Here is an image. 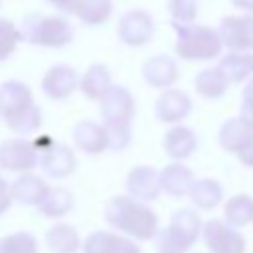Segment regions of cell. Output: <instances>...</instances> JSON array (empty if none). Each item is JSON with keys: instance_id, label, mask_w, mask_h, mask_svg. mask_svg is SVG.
Masks as SVG:
<instances>
[{"instance_id": "cell-1", "label": "cell", "mask_w": 253, "mask_h": 253, "mask_svg": "<svg viewBox=\"0 0 253 253\" xmlns=\"http://www.w3.org/2000/svg\"><path fill=\"white\" fill-rule=\"evenodd\" d=\"M105 221L117 229V233L148 241L158 233V215L142 202L132 200L130 196H115L105 204Z\"/></svg>"}, {"instance_id": "cell-2", "label": "cell", "mask_w": 253, "mask_h": 253, "mask_svg": "<svg viewBox=\"0 0 253 253\" xmlns=\"http://www.w3.org/2000/svg\"><path fill=\"white\" fill-rule=\"evenodd\" d=\"M0 119L16 134H32L42 126V109L34 103L32 89L18 79L0 85Z\"/></svg>"}, {"instance_id": "cell-3", "label": "cell", "mask_w": 253, "mask_h": 253, "mask_svg": "<svg viewBox=\"0 0 253 253\" xmlns=\"http://www.w3.org/2000/svg\"><path fill=\"white\" fill-rule=\"evenodd\" d=\"M20 42H28L40 47L59 49L65 47L73 40V28L63 16H47V14H26L18 26Z\"/></svg>"}, {"instance_id": "cell-4", "label": "cell", "mask_w": 253, "mask_h": 253, "mask_svg": "<svg viewBox=\"0 0 253 253\" xmlns=\"http://www.w3.org/2000/svg\"><path fill=\"white\" fill-rule=\"evenodd\" d=\"M176 32V55L188 61H208L221 53L217 30L204 24H172Z\"/></svg>"}, {"instance_id": "cell-5", "label": "cell", "mask_w": 253, "mask_h": 253, "mask_svg": "<svg viewBox=\"0 0 253 253\" xmlns=\"http://www.w3.org/2000/svg\"><path fill=\"white\" fill-rule=\"evenodd\" d=\"M40 166V152L34 142L24 136L6 138L0 142V168L14 174H26Z\"/></svg>"}, {"instance_id": "cell-6", "label": "cell", "mask_w": 253, "mask_h": 253, "mask_svg": "<svg viewBox=\"0 0 253 253\" xmlns=\"http://www.w3.org/2000/svg\"><path fill=\"white\" fill-rule=\"evenodd\" d=\"M99 107L103 125H130L136 113V101L123 85H111L99 99Z\"/></svg>"}, {"instance_id": "cell-7", "label": "cell", "mask_w": 253, "mask_h": 253, "mask_svg": "<svg viewBox=\"0 0 253 253\" xmlns=\"http://www.w3.org/2000/svg\"><path fill=\"white\" fill-rule=\"evenodd\" d=\"M202 239L210 253H245L247 241L239 229L223 219H210L202 227Z\"/></svg>"}, {"instance_id": "cell-8", "label": "cell", "mask_w": 253, "mask_h": 253, "mask_svg": "<svg viewBox=\"0 0 253 253\" xmlns=\"http://www.w3.org/2000/svg\"><path fill=\"white\" fill-rule=\"evenodd\" d=\"M154 34V20L146 10L132 8L126 10L117 24L119 40L128 47H142L150 42Z\"/></svg>"}, {"instance_id": "cell-9", "label": "cell", "mask_w": 253, "mask_h": 253, "mask_svg": "<svg viewBox=\"0 0 253 253\" xmlns=\"http://www.w3.org/2000/svg\"><path fill=\"white\" fill-rule=\"evenodd\" d=\"M217 36L221 45L229 51H251L253 49V14L225 16L219 22Z\"/></svg>"}, {"instance_id": "cell-10", "label": "cell", "mask_w": 253, "mask_h": 253, "mask_svg": "<svg viewBox=\"0 0 253 253\" xmlns=\"http://www.w3.org/2000/svg\"><path fill=\"white\" fill-rule=\"evenodd\" d=\"M126 192L136 202H154L162 190H160V174L152 166L140 164L134 166L126 176Z\"/></svg>"}, {"instance_id": "cell-11", "label": "cell", "mask_w": 253, "mask_h": 253, "mask_svg": "<svg viewBox=\"0 0 253 253\" xmlns=\"http://www.w3.org/2000/svg\"><path fill=\"white\" fill-rule=\"evenodd\" d=\"M79 85V75L69 65H53L42 77V91L45 97L53 101H63L71 97V93Z\"/></svg>"}, {"instance_id": "cell-12", "label": "cell", "mask_w": 253, "mask_h": 253, "mask_svg": "<svg viewBox=\"0 0 253 253\" xmlns=\"http://www.w3.org/2000/svg\"><path fill=\"white\" fill-rule=\"evenodd\" d=\"M192 111V99L186 91L182 89H164L162 95L156 99L154 113L158 121L168 123V125H178L182 123Z\"/></svg>"}, {"instance_id": "cell-13", "label": "cell", "mask_w": 253, "mask_h": 253, "mask_svg": "<svg viewBox=\"0 0 253 253\" xmlns=\"http://www.w3.org/2000/svg\"><path fill=\"white\" fill-rule=\"evenodd\" d=\"M180 77V69L170 55H152L142 63V79L154 89H170Z\"/></svg>"}, {"instance_id": "cell-14", "label": "cell", "mask_w": 253, "mask_h": 253, "mask_svg": "<svg viewBox=\"0 0 253 253\" xmlns=\"http://www.w3.org/2000/svg\"><path fill=\"white\" fill-rule=\"evenodd\" d=\"M40 166L45 176H49L53 180H63L75 172L77 158L69 146L53 142L47 150H43L40 154Z\"/></svg>"}, {"instance_id": "cell-15", "label": "cell", "mask_w": 253, "mask_h": 253, "mask_svg": "<svg viewBox=\"0 0 253 253\" xmlns=\"http://www.w3.org/2000/svg\"><path fill=\"white\" fill-rule=\"evenodd\" d=\"M83 253H142L134 239L115 231H93L81 243Z\"/></svg>"}, {"instance_id": "cell-16", "label": "cell", "mask_w": 253, "mask_h": 253, "mask_svg": "<svg viewBox=\"0 0 253 253\" xmlns=\"http://www.w3.org/2000/svg\"><path fill=\"white\" fill-rule=\"evenodd\" d=\"M162 148L166 156L172 158V162H182L194 154L198 148V136L190 126L174 125L162 138Z\"/></svg>"}, {"instance_id": "cell-17", "label": "cell", "mask_w": 253, "mask_h": 253, "mask_svg": "<svg viewBox=\"0 0 253 253\" xmlns=\"http://www.w3.org/2000/svg\"><path fill=\"white\" fill-rule=\"evenodd\" d=\"M71 138L73 144L85 152V154H101L103 150H107V140H105V126L95 123V121H79L75 123L73 130H71Z\"/></svg>"}, {"instance_id": "cell-18", "label": "cell", "mask_w": 253, "mask_h": 253, "mask_svg": "<svg viewBox=\"0 0 253 253\" xmlns=\"http://www.w3.org/2000/svg\"><path fill=\"white\" fill-rule=\"evenodd\" d=\"M47 190H49V184L32 172L18 174V178L10 184L12 200L24 206H38L43 200Z\"/></svg>"}, {"instance_id": "cell-19", "label": "cell", "mask_w": 253, "mask_h": 253, "mask_svg": "<svg viewBox=\"0 0 253 253\" xmlns=\"http://www.w3.org/2000/svg\"><path fill=\"white\" fill-rule=\"evenodd\" d=\"M158 174H160V190L172 198L188 196V190L196 180L192 168H188L182 162H170Z\"/></svg>"}, {"instance_id": "cell-20", "label": "cell", "mask_w": 253, "mask_h": 253, "mask_svg": "<svg viewBox=\"0 0 253 253\" xmlns=\"http://www.w3.org/2000/svg\"><path fill=\"white\" fill-rule=\"evenodd\" d=\"M227 83H241L253 77V51H227L215 65Z\"/></svg>"}, {"instance_id": "cell-21", "label": "cell", "mask_w": 253, "mask_h": 253, "mask_svg": "<svg viewBox=\"0 0 253 253\" xmlns=\"http://www.w3.org/2000/svg\"><path fill=\"white\" fill-rule=\"evenodd\" d=\"M251 138H253V130H251V126H249L241 117L227 119V121L221 125L219 134H217L219 146H221L225 152H231V154H237Z\"/></svg>"}, {"instance_id": "cell-22", "label": "cell", "mask_w": 253, "mask_h": 253, "mask_svg": "<svg viewBox=\"0 0 253 253\" xmlns=\"http://www.w3.org/2000/svg\"><path fill=\"white\" fill-rule=\"evenodd\" d=\"M111 85H113V81H111V71H109V67L103 65V63H91V65L85 69V73L79 77L77 89H79L87 99L99 101V99L107 93V89H109Z\"/></svg>"}, {"instance_id": "cell-23", "label": "cell", "mask_w": 253, "mask_h": 253, "mask_svg": "<svg viewBox=\"0 0 253 253\" xmlns=\"http://www.w3.org/2000/svg\"><path fill=\"white\" fill-rule=\"evenodd\" d=\"M188 198L198 210H213L223 200V188L213 178H200L192 182Z\"/></svg>"}, {"instance_id": "cell-24", "label": "cell", "mask_w": 253, "mask_h": 253, "mask_svg": "<svg viewBox=\"0 0 253 253\" xmlns=\"http://www.w3.org/2000/svg\"><path fill=\"white\" fill-rule=\"evenodd\" d=\"M194 89L200 97H204L208 101H215L227 93L229 83L217 67H206V69L198 71V75L194 77Z\"/></svg>"}, {"instance_id": "cell-25", "label": "cell", "mask_w": 253, "mask_h": 253, "mask_svg": "<svg viewBox=\"0 0 253 253\" xmlns=\"http://www.w3.org/2000/svg\"><path fill=\"white\" fill-rule=\"evenodd\" d=\"M36 208L45 217H63L73 208V194L63 186H49L43 200Z\"/></svg>"}, {"instance_id": "cell-26", "label": "cell", "mask_w": 253, "mask_h": 253, "mask_svg": "<svg viewBox=\"0 0 253 253\" xmlns=\"http://www.w3.org/2000/svg\"><path fill=\"white\" fill-rule=\"evenodd\" d=\"M45 245L51 253H75L81 247V239L73 225L55 223L45 231Z\"/></svg>"}, {"instance_id": "cell-27", "label": "cell", "mask_w": 253, "mask_h": 253, "mask_svg": "<svg viewBox=\"0 0 253 253\" xmlns=\"http://www.w3.org/2000/svg\"><path fill=\"white\" fill-rule=\"evenodd\" d=\"M168 227H170L174 233H178V235L192 247V245L198 241V237L202 235L204 223H202L200 215H198L194 210L182 208V210H176V211L172 213Z\"/></svg>"}, {"instance_id": "cell-28", "label": "cell", "mask_w": 253, "mask_h": 253, "mask_svg": "<svg viewBox=\"0 0 253 253\" xmlns=\"http://www.w3.org/2000/svg\"><path fill=\"white\" fill-rule=\"evenodd\" d=\"M223 221L235 229L253 221V198L247 194L231 196L223 206Z\"/></svg>"}, {"instance_id": "cell-29", "label": "cell", "mask_w": 253, "mask_h": 253, "mask_svg": "<svg viewBox=\"0 0 253 253\" xmlns=\"http://www.w3.org/2000/svg\"><path fill=\"white\" fill-rule=\"evenodd\" d=\"M73 14L85 26H101L113 14V0H77Z\"/></svg>"}, {"instance_id": "cell-30", "label": "cell", "mask_w": 253, "mask_h": 253, "mask_svg": "<svg viewBox=\"0 0 253 253\" xmlns=\"http://www.w3.org/2000/svg\"><path fill=\"white\" fill-rule=\"evenodd\" d=\"M0 253H38V239L30 231H14L0 237Z\"/></svg>"}, {"instance_id": "cell-31", "label": "cell", "mask_w": 253, "mask_h": 253, "mask_svg": "<svg viewBox=\"0 0 253 253\" xmlns=\"http://www.w3.org/2000/svg\"><path fill=\"white\" fill-rule=\"evenodd\" d=\"M105 126V140H107V150L123 152L128 148L132 140V130L130 125H103Z\"/></svg>"}, {"instance_id": "cell-32", "label": "cell", "mask_w": 253, "mask_h": 253, "mask_svg": "<svg viewBox=\"0 0 253 253\" xmlns=\"http://www.w3.org/2000/svg\"><path fill=\"white\" fill-rule=\"evenodd\" d=\"M172 24H194L198 16V0H166Z\"/></svg>"}, {"instance_id": "cell-33", "label": "cell", "mask_w": 253, "mask_h": 253, "mask_svg": "<svg viewBox=\"0 0 253 253\" xmlns=\"http://www.w3.org/2000/svg\"><path fill=\"white\" fill-rule=\"evenodd\" d=\"M154 243L158 253H186L190 249V245L170 227L158 229V233L154 235Z\"/></svg>"}, {"instance_id": "cell-34", "label": "cell", "mask_w": 253, "mask_h": 253, "mask_svg": "<svg viewBox=\"0 0 253 253\" xmlns=\"http://www.w3.org/2000/svg\"><path fill=\"white\" fill-rule=\"evenodd\" d=\"M18 42H20L18 26L12 20L0 18V61L8 59L14 53Z\"/></svg>"}, {"instance_id": "cell-35", "label": "cell", "mask_w": 253, "mask_h": 253, "mask_svg": "<svg viewBox=\"0 0 253 253\" xmlns=\"http://www.w3.org/2000/svg\"><path fill=\"white\" fill-rule=\"evenodd\" d=\"M12 192H10V186L4 178H0V215L12 206Z\"/></svg>"}, {"instance_id": "cell-36", "label": "cell", "mask_w": 253, "mask_h": 253, "mask_svg": "<svg viewBox=\"0 0 253 253\" xmlns=\"http://www.w3.org/2000/svg\"><path fill=\"white\" fill-rule=\"evenodd\" d=\"M237 158H239V162L243 164V166H247V168H253V138L235 154Z\"/></svg>"}, {"instance_id": "cell-37", "label": "cell", "mask_w": 253, "mask_h": 253, "mask_svg": "<svg viewBox=\"0 0 253 253\" xmlns=\"http://www.w3.org/2000/svg\"><path fill=\"white\" fill-rule=\"evenodd\" d=\"M253 130V99L249 97H241V115H239Z\"/></svg>"}, {"instance_id": "cell-38", "label": "cell", "mask_w": 253, "mask_h": 253, "mask_svg": "<svg viewBox=\"0 0 253 253\" xmlns=\"http://www.w3.org/2000/svg\"><path fill=\"white\" fill-rule=\"evenodd\" d=\"M45 2H49L53 8H57V10H61L65 14H73V8H75L77 0H45Z\"/></svg>"}, {"instance_id": "cell-39", "label": "cell", "mask_w": 253, "mask_h": 253, "mask_svg": "<svg viewBox=\"0 0 253 253\" xmlns=\"http://www.w3.org/2000/svg\"><path fill=\"white\" fill-rule=\"evenodd\" d=\"M231 4L245 14H253V0H231Z\"/></svg>"}, {"instance_id": "cell-40", "label": "cell", "mask_w": 253, "mask_h": 253, "mask_svg": "<svg viewBox=\"0 0 253 253\" xmlns=\"http://www.w3.org/2000/svg\"><path fill=\"white\" fill-rule=\"evenodd\" d=\"M241 97H249V99H253V77H249V81L245 83Z\"/></svg>"}]
</instances>
